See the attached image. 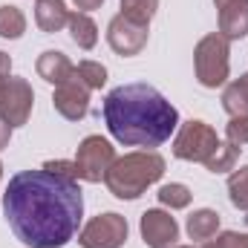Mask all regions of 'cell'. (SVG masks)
<instances>
[{"mask_svg": "<svg viewBox=\"0 0 248 248\" xmlns=\"http://www.w3.org/2000/svg\"><path fill=\"white\" fill-rule=\"evenodd\" d=\"M3 214L15 237L29 248H61L81 225L84 196L75 179L49 170H20L3 193Z\"/></svg>", "mask_w": 248, "mask_h": 248, "instance_id": "obj_1", "label": "cell"}, {"mask_svg": "<svg viewBox=\"0 0 248 248\" xmlns=\"http://www.w3.org/2000/svg\"><path fill=\"white\" fill-rule=\"evenodd\" d=\"M104 122L124 147H159L179 127V113L156 87L122 84L104 98Z\"/></svg>", "mask_w": 248, "mask_h": 248, "instance_id": "obj_2", "label": "cell"}, {"mask_svg": "<svg viewBox=\"0 0 248 248\" xmlns=\"http://www.w3.org/2000/svg\"><path fill=\"white\" fill-rule=\"evenodd\" d=\"M165 173V159L153 150H136L127 153L122 159H116L104 176V182L110 187L113 196L119 199H136L141 196L153 182H159Z\"/></svg>", "mask_w": 248, "mask_h": 248, "instance_id": "obj_3", "label": "cell"}, {"mask_svg": "<svg viewBox=\"0 0 248 248\" xmlns=\"http://www.w3.org/2000/svg\"><path fill=\"white\" fill-rule=\"evenodd\" d=\"M228 38L219 35V32H211L205 35L196 49H193V69H196V81L208 90H217L228 81V69H231V61H228Z\"/></svg>", "mask_w": 248, "mask_h": 248, "instance_id": "obj_4", "label": "cell"}, {"mask_svg": "<svg viewBox=\"0 0 248 248\" xmlns=\"http://www.w3.org/2000/svg\"><path fill=\"white\" fill-rule=\"evenodd\" d=\"M219 147V139L214 133V127H208L205 122H185L179 127L176 139H173V156L185 159V162H208L214 156V150Z\"/></svg>", "mask_w": 248, "mask_h": 248, "instance_id": "obj_5", "label": "cell"}, {"mask_svg": "<svg viewBox=\"0 0 248 248\" xmlns=\"http://www.w3.org/2000/svg\"><path fill=\"white\" fill-rule=\"evenodd\" d=\"M116 162V147L101 139V136H87L78 144L75 153V168H78V179L84 182H101L110 170V165Z\"/></svg>", "mask_w": 248, "mask_h": 248, "instance_id": "obj_6", "label": "cell"}, {"mask_svg": "<svg viewBox=\"0 0 248 248\" xmlns=\"http://www.w3.org/2000/svg\"><path fill=\"white\" fill-rule=\"evenodd\" d=\"M78 243L81 248H122L127 243V219L113 211L98 214L81 228Z\"/></svg>", "mask_w": 248, "mask_h": 248, "instance_id": "obj_7", "label": "cell"}, {"mask_svg": "<svg viewBox=\"0 0 248 248\" xmlns=\"http://www.w3.org/2000/svg\"><path fill=\"white\" fill-rule=\"evenodd\" d=\"M35 93L26 78H6L0 84V119L9 127H23L29 122Z\"/></svg>", "mask_w": 248, "mask_h": 248, "instance_id": "obj_8", "label": "cell"}, {"mask_svg": "<svg viewBox=\"0 0 248 248\" xmlns=\"http://www.w3.org/2000/svg\"><path fill=\"white\" fill-rule=\"evenodd\" d=\"M52 104L55 110L61 113L63 119L69 122H81L90 110V87L81 81L78 72H72L63 84L55 87V95H52Z\"/></svg>", "mask_w": 248, "mask_h": 248, "instance_id": "obj_9", "label": "cell"}, {"mask_svg": "<svg viewBox=\"0 0 248 248\" xmlns=\"http://www.w3.org/2000/svg\"><path fill=\"white\" fill-rule=\"evenodd\" d=\"M107 44L113 46L116 55H124V58L139 55L144 49V44H147V26L133 23L124 15H116L110 20V26H107Z\"/></svg>", "mask_w": 248, "mask_h": 248, "instance_id": "obj_10", "label": "cell"}, {"mask_svg": "<svg viewBox=\"0 0 248 248\" xmlns=\"http://www.w3.org/2000/svg\"><path fill=\"white\" fill-rule=\"evenodd\" d=\"M141 240L147 248H176L179 240V225L168 211H144L141 214Z\"/></svg>", "mask_w": 248, "mask_h": 248, "instance_id": "obj_11", "label": "cell"}, {"mask_svg": "<svg viewBox=\"0 0 248 248\" xmlns=\"http://www.w3.org/2000/svg\"><path fill=\"white\" fill-rule=\"evenodd\" d=\"M219 9V35L240 41L248 35V0H214Z\"/></svg>", "mask_w": 248, "mask_h": 248, "instance_id": "obj_12", "label": "cell"}, {"mask_svg": "<svg viewBox=\"0 0 248 248\" xmlns=\"http://www.w3.org/2000/svg\"><path fill=\"white\" fill-rule=\"evenodd\" d=\"M35 69H38V75L46 81V84H63L72 72H75V66H72V61L63 55V52H58V49H46L41 58H38V63H35Z\"/></svg>", "mask_w": 248, "mask_h": 248, "instance_id": "obj_13", "label": "cell"}, {"mask_svg": "<svg viewBox=\"0 0 248 248\" xmlns=\"http://www.w3.org/2000/svg\"><path fill=\"white\" fill-rule=\"evenodd\" d=\"M35 23L41 26V32L52 35L61 32L63 26L69 23V9L63 0H38L35 6Z\"/></svg>", "mask_w": 248, "mask_h": 248, "instance_id": "obj_14", "label": "cell"}, {"mask_svg": "<svg viewBox=\"0 0 248 248\" xmlns=\"http://www.w3.org/2000/svg\"><path fill=\"white\" fill-rule=\"evenodd\" d=\"M69 38L78 44V49H93L98 44V26L87 12H69Z\"/></svg>", "mask_w": 248, "mask_h": 248, "instance_id": "obj_15", "label": "cell"}, {"mask_svg": "<svg viewBox=\"0 0 248 248\" xmlns=\"http://www.w3.org/2000/svg\"><path fill=\"white\" fill-rule=\"evenodd\" d=\"M219 231V214L211 211V208H202V211H193L187 217V237L190 240H214Z\"/></svg>", "mask_w": 248, "mask_h": 248, "instance_id": "obj_16", "label": "cell"}, {"mask_svg": "<svg viewBox=\"0 0 248 248\" xmlns=\"http://www.w3.org/2000/svg\"><path fill=\"white\" fill-rule=\"evenodd\" d=\"M222 107H225L228 116H248V72L225 87Z\"/></svg>", "mask_w": 248, "mask_h": 248, "instance_id": "obj_17", "label": "cell"}, {"mask_svg": "<svg viewBox=\"0 0 248 248\" xmlns=\"http://www.w3.org/2000/svg\"><path fill=\"white\" fill-rule=\"evenodd\" d=\"M23 32H26V17H23V12H20L17 6H12V3L0 6V38L15 41V38H20Z\"/></svg>", "mask_w": 248, "mask_h": 248, "instance_id": "obj_18", "label": "cell"}, {"mask_svg": "<svg viewBox=\"0 0 248 248\" xmlns=\"http://www.w3.org/2000/svg\"><path fill=\"white\" fill-rule=\"evenodd\" d=\"M156 9H159V0H122V12H119V15H124V17L133 20V23L150 26Z\"/></svg>", "mask_w": 248, "mask_h": 248, "instance_id": "obj_19", "label": "cell"}, {"mask_svg": "<svg viewBox=\"0 0 248 248\" xmlns=\"http://www.w3.org/2000/svg\"><path fill=\"white\" fill-rule=\"evenodd\" d=\"M240 156V147L231 144V141H219V147L214 150V156L205 162V168L211 173H225V170H234V162Z\"/></svg>", "mask_w": 248, "mask_h": 248, "instance_id": "obj_20", "label": "cell"}, {"mask_svg": "<svg viewBox=\"0 0 248 248\" xmlns=\"http://www.w3.org/2000/svg\"><path fill=\"white\" fill-rule=\"evenodd\" d=\"M159 202L162 205H168L170 211H179V208H187L190 205V199H193V193H190V187L187 185H179V182H170V185H162L159 187Z\"/></svg>", "mask_w": 248, "mask_h": 248, "instance_id": "obj_21", "label": "cell"}, {"mask_svg": "<svg viewBox=\"0 0 248 248\" xmlns=\"http://www.w3.org/2000/svg\"><path fill=\"white\" fill-rule=\"evenodd\" d=\"M228 196L234 208L248 214V168H240L228 176Z\"/></svg>", "mask_w": 248, "mask_h": 248, "instance_id": "obj_22", "label": "cell"}, {"mask_svg": "<svg viewBox=\"0 0 248 248\" xmlns=\"http://www.w3.org/2000/svg\"><path fill=\"white\" fill-rule=\"evenodd\" d=\"M75 72L81 75V81H84L90 90H98V87H104V81H107V69L98 61H81L75 66Z\"/></svg>", "mask_w": 248, "mask_h": 248, "instance_id": "obj_23", "label": "cell"}, {"mask_svg": "<svg viewBox=\"0 0 248 248\" xmlns=\"http://www.w3.org/2000/svg\"><path fill=\"white\" fill-rule=\"evenodd\" d=\"M225 136L237 147L248 144V116H231V122L225 124Z\"/></svg>", "mask_w": 248, "mask_h": 248, "instance_id": "obj_24", "label": "cell"}, {"mask_svg": "<svg viewBox=\"0 0 248 248\" xmlns=\"http://www.w3.org/2000/svg\"><path fill=\"white\" fill-rule=\"evenodd\" d=\"M205 248H248V234H237V231H225L217 240H208Z\"/></svg>", "mask_w": 248, "mask_h": 248, "instance_id": "obj_25", "label": "cell"}, {"mask_svg": "<svg viewBox=\"0 0 248 248\" xmlns=\"http://www.w3.org/2000/svg\"><path fill=\"white\" fill-rule=\"evenodd\" d=\"M44 170H49V173H55V176H63V179H75L78 182V168H75V162H46L44 165Z\"/></svg>", "mask_w": 248, "mask_h": 248, "instance_id": "obj_26", "label": "cell"}, {"mask_svg": "<svg viewBox=\"0 0 248 248\" xmlns=\"http://www.w3.org/2000/svg\"><path fill=\"white\" fill-rule=\"evenodd\" d=\"M9 72H12V58L6 52H0V84L9 78Z\"/></svg>", "mask_w": 248, "mask_h": 248, "instance_id": "obj_27", "label": "cell"}, {"mask_svg": "<svg viewBox=\"0 0 248 248\" xmlns=\"http://www.w3.org/2000/svg\"><path fill=\"white\" fill-rule=\"evenodd\" d=\"M9 139H12V127H9V124L0 119V150H3L6 144H9Z\"/></svg>", "mask_w": 248, "mask_h": 248, "instance_id": "obj_28", "label": "cell"}, {"mask_svg": "<svg viewBox=\"0 0 248 248\" xmlns=\"http://www.w3.org/2000/svg\"><path fill=\"white\" fill-rule=\"evenodd\" d=\"M104 0H75V6L81 9V12H90V9H98Z\"/></svg>", "mask_w": 248, "mask_h": 248, "instance_id": "obj_29", "label": "cell"}, {"mask_svg": "<svg viewBox=\"0 0 248 248\" xmlns=\"http://www.w3.org/2000/svg\"><path fill=\"white\" fill-rule=\"evenodd\" d=\"M176 248H193V246H176Z\"/></svg>", "mask_w": 248, "mask_h": 248, "instance_id": "obj_30", "label": "cell"}, {"mask_svg": "<svg viewBox=\"0 0 248 248\" xmlns=\"http://www.w3.org/2000/svg\"><path fill=\"white\" fill-rule=\"evenodd\" d=\"M0 176H3V165H0Z\"/></svg>", "mask_w": 248, "mask_h": 248, "instance_id": "obj_31", "label": "cell"}]
</instances>
